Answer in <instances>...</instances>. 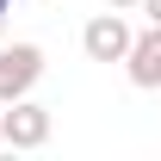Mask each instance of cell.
Returning a JSON list of instances; mask_svg holds the SVG:
<instances>
[{"instance_id":"6da1fadb","label":"cell","mask_w":161,"mask_h":161,"mask_svg":"<svg viewBox=\"0 0 161 161\" xmlns=\"http://www.w3.org/2000/svg\"><path fill=\"white\" fill-rule=\"evenodd\" d=\"M43 80V50L37 43H0V105L25 99Z\"/></svg>"},{"instance_id":"7a4b0ae2","label":"cell","mask_w":161,"mask_h":161,"mask_svg":"<svg viewBox=\"0 0 161 161\" xmlns=\"http://www.w3.org/2000/svg\"><path fill=\"white\" fill-rule=\"evenodd\" d=\"M130 37H136V31H130V25H124V13L112 6V13H99V19H87L80 50H87L93 62H124V56H130Z\"/></svg>"},{"instance_id":"3957f363","label":"cell","mask_w":161,"mask_h":161,"mask_svg":"<svg viewBox=\"0 0 161 161\" xmlns=\"http://www.w3.org/2000/svg\"><path fill=\"white\" fill-rule=\"evenodd\" d=\"M50 142V105H37L31 93L6 105V149H43Z\"/></svg>"},{"instance_id":"277c9868","label":"cell","mask_w":161,"mask_h":161,"mask_svg":"<svg viewBox=\"0 0 161 161\" xmlns=\"http://www.w3.org/2000/svg\"><path fill=\"white\" fill-rule=\"evenodd\" d=\"M124 75H130V87H161V25H149L142 37H130Z\"/></svg>"},{"instance_id":"5b68a950","label":"cell","mask_w":161,"mask_h":161,"mask_svg":"<svg viewBox=\"0 0 161 161\" xmlns=\"http://www.w3.org/2000/svg\"><path fill=\"white\" fill-rule=\"evenodd\" d=\"M136 13H142L149 25H161V0H136Z\"/></svg>"},{"instance_id":"8992f818","label":"cell","mask_w":161,"mask_h":161,"mask_svg":"<svg viewBox=\"0 0 161 161\" xmlns=\"http://www.w3.org/2000/svg\"><path fill=\"white\" fill-rule=\"evenodd\" d=\"M105 6H118V13H136V0H105Z\"/></svg>"},{"instance_id":"52a82bcc","label":"cell","mask_w":161,"mask_h":161,"mask_svg":"<svg viewBox=\"0 0 161 161\" xmlns=\"http://www.w3.org/2000/svg\"><path fill=\"white\" fill-rule=\"evenodd\" d=\"M6 13H13V0H0V31H6Z\"/></svg>"},{"instance_id":"ba28073f","label":"cell","mask_w":161,"mask_h":161,"mask_svg":"<svg viewBox=\"0 0 161 161\" xmlns=\"http://www.w3.org/2000/svg\"><path fill=\"white\" fill-rule=\"evenodd\" d=\"M0 149H6V112H0Z\"/></svg>"}]
</instances>
